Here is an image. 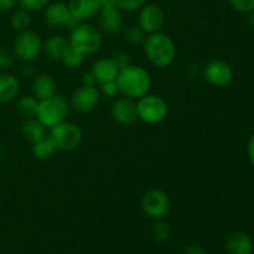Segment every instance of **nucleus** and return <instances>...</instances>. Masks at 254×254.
Returning a JSON list of instances; mask_svg holds the SVG:
<instances>
[{"label":"nucleus","mask_w":254,"mask_h":254,"mask_svg":"<svg viewBox=\"0 0 254 254\" xmlns=\"http://www.w3.org/2000/svg\"><path fill=\"white\" fill-rule=\"evenodd\" d=\"M118 89L129 98H141L150 88V76L139 66H127L121 69L116 78Z\"/></svg>","instance_id":"1"},{"label":"nucleus","mask_w":254,"mask_h":254,"mask_svg":"<svg viewBox=\"0 0 254 254\" xmlns=\"http://www.w3.org/2000/svg\"><path fill=\"white\" fill-rule=\"evenodd\" d=\"M144 50L148 59L159 67H165L174 61L176 55L173 40L165 34L154 32L144 42Z\"/></svg>","instance_id":"2"},{"label":"nucleus","mask_w":254,"mask_h":254,"mask_svg":"<svg viewBox=\"0 0 254 254\" xmlns=\"http://www.w3.org/2000/svg\"><path fill=\"white\" fill-rule=\"evenodd\" d=\"M102 45V35L98 29L92 25H79L72 30L69 36V46L76 52L82 55L94 54Z\"/></svg>","instance_id":"3"},{"label":"nucleus","mask_w":254,"mask_h":254,"mask_svg":"<svg viewBox=\"0 0 254 254\" xmlns=\"http://www.w3.org/2000/svg\"><path fill=\"white\" fill-rule=\"evenodd\" d=\"M68 113V104L62 96H52L41 101L37 109L39 121L47 128L64 122Z\"/></svg>","instance_id":"4"},{"label":"nucleus","mask_w":254,"mask_h":254,"mask_svg":"<svg viewBox=\"0 0 254 254\" xmlns=\"http://www.w3.org/2000/svg\"><path fill=\"white\" fill-rule=\"evenodd\" d=\"M49 139L55 145L56 150H71L79 145L82 133L81 129L76 124L61 122V123L51 127Z\"/></svg>","instance_id":"5"},{"label":"nucleus","mask_w":254,"mask_h":254,"mask_svg":"<svg viewBox=\"0 0 254 254\" xmlns=\"http://www.w3.org/2000/svg\"><path fill=\"white\" fill-rule=\"evenodd\" d=\"M42 49V42L39 35L34 31L24 30L17 35L14 42V55L22 61H32L39 56Z\"/></svg>","instance_id":"6"},{"label":"nucleus","mask_w":254,"mask_h":254,"mask_svg":"<svg viewBox=\"0 0 254 254\" xmlns=\"http://www.w3.org/2000/svg\"><path fill=\"white\" fill-rule=\"evenodd\" d=\"M139 118L148 123H159L168 114V104L158 96H144L136 104Z\"/></svg>","instance_id":"7"},{"label":"nucleus","mask_w":254,"mask_h":254,"mask_svg":"<svg viewBox=\"0 0 254 254\" xmlns=\"http://www.w3.org/2000/svg\"><path fill=\"white\" fill-rule=\"evenodd\" d=\"M143 210L149 217L160 220L170 210V200L168 195L160 190H150L144 195L141 201Z\"/></svg>","instance_id":"8"},{"label":"nucleus","mask_w":254,"mask_h":254,"mask_svg":"<svg viewBox=\"0 0 254 254\" xmlns=\"http://www.w3.org/2000/svg\"><path fill=\"white\" fill-rule=\"evenodd\" d=\"M205 77L213 86L225 87L232 81L233 69L226 61L212 60L205 66Z\"/></svg>","instance_id":"9"},{"label":"nucleus","mask_w":254,"mask_h":254,"mask_svg":"<svg viewBox=\"0 0 254 254\" xmlns=\"http://www.w3.org/2000/svg\"><path fill=\"white\" fill-rule=\"evenodd\" d=\"M99 26L108 35H116L123 26V17L116 4L102 5L99 14Z\"/></svg>","instance_id":"10"},{"label":"nucleus","mask_w":254,"mask_h":254,"mask_svg":"<svg viewBox=\"0 0 254 254\" xmlns=\"http://www.w3.org/2000/svg\"><path fill=\"white\" fill-rule=\"evenodd\" d=\"M164 11L155 4H149L141 9L139 14V25L149 34L159 31L164 24Z\"/></svg>","instance_id":"11"},{"label":"nucleus","mask_w":254,"mask_h":254,"mask_svg":"<svg viewBox=\"0 0 254 254\" xmlns=\"http://www.w3.org/2000/svg\"><path fill=\"white\" fill-rule=\"evenodd\" d=\"M99 102V93L94 86L83 84L74 91L72 104L78 112H89L96 108Z\"/></svg>","instance_id":"12"},{"label":"nucleus","mask_w":254,"mask_h":254,"mask_svg":"<svg viewBox=\"0 0 254 254\" xmlns=\"http://www.w3.org/2000/svg\"><path fill=\"white\" fill-rule=\"evenodd\" d=\"M112 114L116 121L127 126L134 124L139 118L136 104L128 98H122L114 102L112 107Z\"/></svg>","instance_id":"13"},{"label":"nucleus","mask_w":254,"mask_h":254,"mask_svg":"<svg viewBox=\"0 0 254 254\" xmlns=\"http://www.w3.org/2000/svg\"><path fill=\"white\" fill-rule=\"evenodd\" d=\"M226 251L228 254H252L253 242L247 233L235 231L226 240Z\"/></svg>","instance_id":"14"},{"label":"nucleus","mask_w":254,"mask_h":254,"mask_svg":"<svg viewBox=\"0 0 254 254\" xmlns=\"http://www.w3.org/2000/svg\"><path fill=\"white\" fill-rule=\"evenodd\" d=\"M92 74L94 79L99 83H106L109 81H116L119 73L118 67L113 62V60L101 59L96 61L92 66Z\"/></svg>","instance_id":"15"},{"label":"nucleus","mask_w":254,"mask_h":254,"mask_svg":"<svg viewBox=\"0 0 254 254\" xmlns=\"http://www.w3.org/2000/svg\"><path fill=\"white\" fill-rule=\"evenodd\" d=\"M102 0H69L68 9L79 20L88 19L101 10Z\"/></svg>","instance_id":"16"},{"label":"nucleus","mask_w":254,"mask_h":254,"mask_svg":"<svg viewBox=\"0 0 254 254\" xmlns=\"http://www.w3.org/2000/svg\"><path fill=\"white\" fill-rule=\"evenodd\" d=\"M69 15L71 12L64 2H54L47 6L45 11V20L50 26H64Z\"/></svg>","instance_id":"17"},{"label":"nucleus","mask_w":254,"mask_h":254,"mask_svg":"<svg viewBox=\"0 0 254 254\" xmlns=\"http://www.w3.org/2000/svg\"><path fill=\"white\" fill-rule=\"evenodd\" d=\"M55 91H56V83L49 74H40L32 83V92L35 94V98L39 101H45L55 96Z\"/></svg>","instance_id":"18"},{"label":"nucleus","mask_w":254,"mask_h":254,"mask_svg":"<svg viewBox=\"0 0 254 254\" xmlns=\"http://www.w3.org/2000/svg\"><path fill=\"white\" fill-rule=\"evenodd\" d=\"M45 52L52 60H62L64 55L71 50L69 42L62 36H51L45 42Z\"/></svg>","instance_id":"19"},{"label":"nucleus","mask_w":254,"mask_h":254,"mask_svg":"<svg viewBox=\"0 0 254 254\" xmlns=\"http://www.w3.org/2000/svg\"><path fill=\"white\" fill-rule=\"evenodd\" d=\"M20 83L16 77L9 73H0V103L11 101L19 93Z\"/></svg>","instance_id":"20"},{"label":"nucleus","mask_w":254,"mask_h":254,"mask_svg":"<svg viewBox=\"0 0 254 254\" xmlns=\"http://www.w3.org/2000/svg\"><path fill=\"white\" fill-rule=\"evenodd\" d=\"M22 135L30 143H39L46 138V127L39 119H27L22 126Z\"/></svg>","instance_id":"21"},{"label":"nucleus","mask_w":254,"mask_h":254,"mask_svg":"<svg viewBox=\"0 0 254 254\" xmlns=\"http://www.w3.org/2000/svg\"><path fill=\"white\" fill-rule=\"evenodd\" d=\"M39 104H40V102L37 101L35 97L24 96V97H21L19 101H17L16 108L21 116L30 118V117L37 116Z\"/></svg>","instance_id":"22"},{"label":"nucleus","mask_w":254,"mask_h":254,"mask_svg":"<svg viewBox=\"0 0 254 254\" xmlns=\"http://www.w3.org/2000/svg\"><path fill=\"white\" fill-rule=\"evenodd\" d=\"M55 151H56V148H55V145L51 143L49 138H45L44 140L35 143L34 148H32L34 156L39 159V160H49V159L54 156Z\"/></svg>","instance_id":"23"},{"label":"nucleus","mask_w":254,"mask_h":254,"mask_svg":"<svg viewBox=\"0 0 254 254\" xmlns=\"http://www.w3.org/2000/svg\"><path fill=\"white\" fill-rule=\"evenodd\" d=\"M30 15L29 11L26 10L21 9V10H16L14 14L11 15V19H10V22H11V26L14 27L15 30L17 31H24L29 27L30 25Z\"/></svg>","instance_id":"24"},{"label":"nucleus","mask_w":254,"mask_h":254,"mask_svg":"<svg viewBox=\"0 0 254 254\" xmlns=\"http://www.w3.org/2000/svg\"><path fill=\"white\" fill-rule=\"evenodd\" d=\"M170 226L168 225L164 221H156L153 225V228H151V233H153L154 240L158 241V242L163 243L166 242L170 237Z\"/></svg>","instance_id":"25"},{"label":"nucleus","mask_w":254,"mask_h":254,"mask_svg":"<svg viewBox=\"0 0 254 254\" xmlns=\"http://www.w3.org/2000/svg\"><path fill=\"white\" fill-rule=\"evenodd\" d=\"M144 30L140 26H129L124 32V37L131 45H140L145 40Z\"/></svg>","instance_id":"26"},{"label":"nucleus","mask_w":254,"mask_h":254,"mask_svg":"<svg viewBox=\"0 0 254 254\" xmlns=\"http://www.w3.org/2000/svg\"><path fill=\"white\" fill-rule=\"evenodd\" d=\"M84 55L79 54V52H76L74 50H69L64 57L62 59V62L66 67L68 68H78L82 64H83V60H84Z\"/></svg>","instance_id":"27"},{"label":"nucleus","mask_w":254,"mask_h":254,"mask_svg":"<svg viewBox=\"0 0 254 254\" xmlns=\"http://www.w3.org/2000/svg\"><path fill=\"white\" fill-rule=\"evenodd\" d=\"M145 0H114V4L118 9L127 10V11H134L143 6Z\"/></svg>","instance_id":"28"},{"label":"nucleus","mask_w":254,"mask_h":254,"mask_svg":"<svg viewBox=\"0 0 254 254\" xmlns=\"http://www.w3.org/2000/svg\"><path fill=\"white\" fill-rule=\"evenodd\" d=\"M49 0H19L20 5L26 11H37L47 5Z\"/></svg>","instance_id":"29"},{"label":"nucleus","mask_w":254,"mask_h":254,"mask_svg":"<svg viewBox=\"0 0 254 254\" xmlns=\"http://www.w3.org/2000/svg\"><path fill=\"white\" fill-rule=\"evenodd\" d=\"M231 6L240 12H250L254 9V0H228Z\"/></svg>","instance_id":"30"},{"label":"nucleus","mask_w":254,"mask_h":254,"mask_svg":"<svg viewBox=\"0 0 254 254\" xmlns=\"http://www.w3.org/2000/svg\"><path fill=\"white\" fill-rule=\"evenodd\" d=\"M14 64V54L6 47L0 46V68H9Z\"/></svg>","instance_id":"31"},{"label":"nucleus","mask_w":254,"mask_h":254,"mask_svg":"<svg viewBox=\"0 0 254 254\" xmlns=\"http://www.w3.org/2000/svg\"><path fill=\"white\" fill-rule=\"evenodd\" d=\"M113 62L116 64V66L118 67V69L121 71V69L126 68L127 66H129L130 64V59H129V55L126 54V52H122V51H118L116 52V54L113 55Z\"/></svg>","instance_id":"32"},{"label":"nucleus","mask_w":254,"mask_h":254,"mask_svg":"<svg viewBox=\"0 0 254 254\" xmlns=\"http://www.w3.org/2000/svg\"><path fill=\"white\" fill-rule=\"evenodd\" d=\"M102 91H103V93L107 94V96L113 97L116 96L117 92H118L119 89L116 81H109L106 82V83H102Z\"/></svg>","instance_id":"33"},{"label":"nucleus","mask_w":254,"mask_h":254,"mask_svg":"<svg viewBox=\"0 0 254 254\" xmlns=\"http://www.w3.org/2000/svg\"><path fill=\"white\" fill-rule=\"evenodd\" d=\"M81 25V20L78 19V17H76L74 15H69V17L67 19V21L64 22V27L66 30H74L77 26H79Z\"/></svg>","instance_id":"34"},{"label":"nucleus","mask_w":254,"mask_h":254,"mask_svg":"<svg viewBox=\"0 0 254 254\" xmlns=\"http://www.w3.org/2000/svg\"><path fill=\"white\" fill-rule=\"evenodd\" d=\"M16 5V0H0V10H11Z\"/></svg>","instance_id":"35"},{"label":"nucleus","mask_w":254,"mask_h":254,"mask_svg":"<svg viewBox=\"0 0 254 254\" xmlns=\"http://www.w3.org/2000/svg\"><path fill=\"white\" fill-rule=\"evenodd\" d=\"M185 254H206V252L202 247H200V246L191 245L190 247H188V250L185 251Z\"/></svg>","instance_id":"36"},{"label":"nucleus","mask_w":254,"mask_h":254,"mask_svg":"<svg viewBox=\"0 0 254 254\" xmlns=\"http://www.w3.org/2000/svg\"><path fill=\"white\" fill-rule=\"evenodd\" d=\"M248 156H250V160L254 166V134L250 140V145H248Z\"/></svg>","instance_id":"37"},{"label":"nucleus","mask_w":254,"mask_h":254,"mask_svg":"<svg viewBox=\"0 0 254 254\" xmlns=\"http://www.w3.org/2000/svg\"><path fill=\"white\" fill-rule=\"evenodd\" d=\"M83 82H84V84H88V86H93L94 82H96V79H94L93 74H92V73H86L83 76Z\"/></svg>","instance_id":"38"},{"label":"nucleus","mask_w":254,"mask_h":254,"mask_svg":"<svg viewBox=\"0 0 254 254\" xmlns=\"http://www.w3.org/2000/svg\"><path fill=\"white\" fill-rule=\"evenodd\" d=\"M248 22H250L251 26L254 29V9L252 11H250V16H248Z\"/></svg>","instance_id":"39"},{"label":"nucleus","mask_w":254,"mask_h":254,"mask_svg":"<svg viewBox=\"0 0 254 254\" xmlns=\"http://www.w3.org/2000/svg\"><path fill=\"white\" fill-rule=\"evenodd\" d=\"M4 158H5V149L4 146L0 145V161L4 160Z\"/></svg>","instance_id":"40"}]
</instances>
